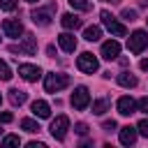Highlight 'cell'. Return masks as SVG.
Here are the masks:
<instances>
[{
	"label": "cell",
	"instance_id": "1",
	"mask_svg": "<svg viewBox=\"0 0 148 148\" xmlns=\"http://www.w3.org/2000/svg\"><path fill=\"white\" fill-rule=\"evenodd\" d=\"M69 86V76L67 74H56V72H51V74H46V79H44V90L46 92H58V90H62V88H67Z\"/></svg>",
	"mask_w": 148,
	"mask_h": 148
},
{
	"label": "cell",
	"instance_id": "2",
	"mask_svg": "<svg viewBox=\"0 0 148 148\" xmlns=\"http://www.w3.org/2000/svg\"><path fill=\"white\" fill-rule=\"evenodd\" d=\"M99 18H102L104 28H106L113 37H125V35H127V28H125L120 21H116V18L111 16V12H106V9H104V12H99Z\"/></svg>",
	"mask_w": 148,
	"mask_h": 148
},
{
	"label": "cell",
	"instance_id": "3",
	"mask_svg": "<svg viewBox=\"0 0 148 148\" xmlns=\"http://www.w3.org/2000/svg\"><path fill=\"white\" fill-rule=\"evenodd\" d=\"M76 67H79V72H83V74H95V72L99 69V60H97L90 51H83V53L76 58Z\"/></svg>",
	"mask_w": 148,
	"mask_h": 148
},
{
	"label": "cell",
	"instance_id": "4",
	"mask_svg": "<svg viewBox=\"0 0 148 148\" xmlns=\"http://www.w3.org/2000/svg\"><path fill=\"white\" fill-rule=\"evenodd\" d=\"M146 46H148V32H146V30H134V32L130 35V39H127V49H130L134 56H139V53H143Z\"/></svg>",
	"mask_w": 148,
	"mask_h": 148
},
{
	"label": "cell",
	"instance_id": "5",
	"mask_svg": "<svg viewBox=\"0 0 148 148\" xmlns=\"http://www.w3.org/2000/svg\"><path fill=\"white\" fill-rule=\"evenodd\" d=\"M69 102H72V106H74L76 111L88 109V104H90V92H88V88H86V86H76Z\"/></svg>",
	"mask_w": 148,
	"mask_h": 148
},
{
	"label": "cell",
	"instance_id": "6",
	"mask_svg": "<svg viewBox=\"0 0 148 148\" xmlns=\"http://www.w3.org/2000/svg\"><path fill=\"white\" fill-rule=\"evenodd\" d=\"M49 130H51V136H53V139L62 141L65 134H67V130H69V118H67V116H58V118L51 123Z\"/></svg>",
	"mask_w": 148,
	"mask_h": 148
},
{
	"label": "cell",
	"instance_id": "7",
	"mask_svg": "<svg viewBox=\"0 0 148 148\" xmlns=\"http://www.w3.org/2000/svg\"><path fill=\"white\" fill-rule=\"evenodd\" d=\"M2 32H5V37L18 39L23 35V23L18 18H7V21H2Z\"/></svg>",
	"mask_w": 148,
	"mask_h": 148
},
{
	"label": "cell",
	"instance_id": "8",
	"mask_svg": "<svg viewBox=\"0 0 148 148\" xmlns=\"http://www.w3.org/2000/svg\"><path fill=\"white\" fill-rule=\"evenodd\" d=\"M9 51H12V53H25V56H32V53L37 51V42H35V37L28 35L23 44H12Z\"/></svg>",
	"mask_w": 148,
	"mask_h": 148
},
{
	"label": "cell",
	"instance_id": "9",
	"mask_svg": "<svg viewBox=\"0 0 148 148\" xmlns=\"http://www.w3.org/2000/svg\"><path fill=\"white\" fill-rule=\"evenodd\" d=\"M102 58L104 60H116L118 56H120V44L116 42V39H109V42H104L102 44Z\"/></svg>",
	"mask_w": 148,
	"mask_h": 148
},
{
	"label": "cell",
	"instance_id": "10",
	"mask_svg": "<svg viewBox=\"0 0 148 148\" xmlns=\"http://www.w3.org/2000/svg\"><path fill=\"white\" fill-rule=\"evenodd\" d=\"M116 109H118L120 116H132V113L136 111V102H134L130 95H123V97L116 102Z\"/></svg>",
	"mask_w": 148,
	"mask_h": 148
},
{
	"label": "cell",
	"instance_id": "11",
	"mask_svg": "<svg viewBox=\"0 0 148 148\" xmlns=\"http://www.w3.org/2000/svg\"><path fill=\"white\" fill-rule=\"evenodd\" d=\"M18 74L25 79V81H37L39 76H42V69L37 67V65H28V62H23V65H18Z\"/></svg>",
	"mask_w": 148,
	"mask_h": 148
},
{
	"label": "cell",
	"instance_id": "12",
	"mask_svg": "<svg viewBox=\"0 0 148 148\" xmlns=\"http://www.w3.org/2000/svg\"><path fill=\"white\" fill-rule=\"evenodd\" d=\"M51 12H53V7L35 9V12L30 14V18H32V23H35V25H49V23H51Z\"/></svg>",
	"mask_w": 148,
	"mask_h": 148
},
{
	"label": "cell",
	"instance_id": "13",
	"mask_svg": "<svg viewBox=\"0 0 148 148\" xmlns=\"http://www.w3.org/2000/svg\"><path fill=\"white\" fill-rule=\"evenodd\" d=\"M136 136H139L136 127H132V125H125V127H120V143H123V146H134Z\"/></svg>",
	"mask_w": 148,
	"mask_h": 148
},
{
	"label": "cell",
	"instance_id": "14",
	"mask_svg": "<svg viewBox=\"0 0 148 148\" xmlns=\"http://www.w3.org/2000/svg\"><path fill=\"white\" fill-rule=\"evenodd\" d=\"M58 44H60L62 51L74 53V49H76V37H74L72 32H62V35H58Z\"/></svg>",
	"mask_w": 148,
	"mask_h": 148
},
{
	"label": "cell",
	"instance_id": "15",
	"mask_svg": "<svg viewBox=\"0 0 148 148\" xmlns=\"http://www.w3.org/2000/svg\"><path fill=\"white\" fill-rule=\"evenodd\" d=\"M60 23H62L65 30H76V28H81V18H79L76 14H72V12L62 14V16H60Z\"/></svg>",
	"mask_w": 148,
	"mask_h": 148
},
{
	"label": "cell",
	"instance_id": "16",
	"mask_svg": "<svg viewBox=\"0 0 148 148\" xmlns=\"http://www.w3.org/2000/svg\"><path fill=\"white\" fill-rule=\"evenodd\" d=\"M32 113H35L37 118H51V106H49V102L35 99V102H32Z\"/></svg>",
	"mask_w": 148,
	"mask_h": 148
},
{
	"label": "cell",
	"instance_id": "17",
	"mask_svg": "<svg viewBox=\"0 0 148 148\" xmlns=\"http://www.w3.org/2000/svg\"><path fill=\"white\" fill-rule=\"evenodd\" d=\"M109 106H111V99H109V97H99V99L92 102V113H95V116H102V113L109 111Z\"/></svg>",
	"mask_w": 148,
	"mask_h": 148
},
{
	"label": "cell",
	"instance_id": "18",
	"mask_svg": "<svg viewBox=\"0 0 148 148\" xmlns=\"http://www.w3.org/2000/svg\"><path fill=\"white\" fill-rule=\"evenodd\" d=\"M25 99H28V95H25L23 90H18V88H12V90H9V102H12V106H21V104H25Z\"/></svg>",
	"mask_w": 148,
	"mask_h": 148
},
{
	"label": "cell",
	"instance_id": "19",
	"mask_svg": "<svg viewBox=\"0 0 148 148\" xmlns=\"http://www.w3.org/2000/svg\"><path fill=\"white\" fill-rule=\"evenodd\" d=\"M102 37V28L99 25H88L86 30H83V39L86 42H97Z\"/></svg>",
	"mask_w": 148,
	"mask_h": 148
},
{
	"label": "cell",
	"instance_id": "20",
	"mask_svg": "<svg viewBox=\"0 0 148 148\" xmlns=\"http://www.w3.org/2000/svg\"><path fill=\"white\" fill-rule=\"evenodd\" d=\"M118 83H120L123 88H134V86H136V76L130 74V72H120V74H118Z\"/></svg>",
	"mask_w": 148,
	"mask_h": 148
},
{
	"label": "cell",
	"instance_id": "21",
	"mask_svg": "<svg viewBox=\"0 0 148 148\" xmlns=\"http://www.w3.org/2000/svg\"><path fill=\"white\" fill-rule=\"evenodd\" d=\"M21 127L25 130V132H30V134H35V132H39L42 127H39V123L37 120H32V118H23L21 120Z\"/></svg>",
	"mask_w": 148,
	"mask_h": 148
},
{
	"label": "cell",
	"instance_id": "22",
	"mask_svg": "<svg viewBox=\"0 0 148 148\" xmlns=\"http://www.w3.org/2000/svg\"><path fill=\"white\" fill-rule=\"evenodd\" d=\"M12 79V69L5 60H0V81H9Z\"/></svg>",
	"mask_w": 148,
	"mask_h": 148
},
{
	"label": "cell",
	"instance_id": "23",
	"mask_svg": "<svg viewBox=\"0 0 148 148\" xmlns=\"http://www.w3.org/2000/svg\"><path fill=\"white\" fill-rule=\"evenodd\" d=\"M69 5H72L74 9H79V12H88V9H90L88 0H69Z\"/></svg>",
	"mask_w": 148,
	"mask_h": 148
},
{
	"label": "cell",
	"instance_id": "24",
	"mask_svg": "<svg viewBox=\"0 0 148 148\" xmlns=\"http://www.w3.org/2000/svg\"><path fill=\"white\" fill-rule=\"evenodd\" d=\"M2 146H21V139H18L16 134H7V136L2 139Z\"/></svg>",
	"mask_w": 148,
	"mask_h": 148
},
{
	"label": "cell",
	"instance_id": "25",
	"mask_svg": "<svg viewBox=\"0 0 148 148\" xmlns=\"http://www.w3.org/2000/svg\"><path fill=\"white\" fill-rule=\"evenodd\" d=\"M16 0H0V9H5V12H14L16 9Z\"/></svg>",
	"mask_w": 148,
	"mask_h": 148
},
{
	"label": "cell",
	"instance_id": "26",
	"mask_svg": "<svg viewBox=\"0 0 148 148\" xmlns=\"http://www.w3.org/2000/svg\"><path fill=\"white\" fill-rule=\"evenodd\" d=\"M136 132H139L141 136H146V139H148V118L139 120V125H136Z\"/></svg>",
	"mask_w": 148,
	"mask_h": 148
},
{
	"label": "cell",
	"instance_id": "27",
	"mask_svg": "<svg viewBox=\"0 0 148 148\" xmlns=\"http://www.w3.org/2000/svg\"><path fill=\"white\" fill-rule=\"evenodd\" d=\"M123 18L125 21H136V9H123Z\"/></svg>",
	"mask_w": 148,
	"mask_h": 148
},
{
	"label": "cell",
	"instance_id": "28",
	"mask_svg": "<svg viewBox=\"0 0 148 148\" xmlns=\"http://www.w3.org/2000/svg\"><path fill=\"white\" fill-rule=\"evenodd\" d=\"M74 132L81 134V136H86V134H88V125H86V123H76V125H74Z\"/></svg>",
	"mask_w": 148,
	"mask_h": 148
},
{
	"label": "cell",
	"instance_id": "29",
	"mask_svg": "<svg viewBox=\"0 0 148 148\" xmlns=\"http://www.w3.org/2000/svg\"><path fill=\"white\" fill-rule=\"evenodd\" d=\"M136 109L143 111V113H148V97H141V99L136 102Z\"/></svg>",
	"mask_w": 148,
	"mask_h": 148
},
{
	"label": "cell",
	"instance_id": "30",
	"mask_svg": "<svg viewBox=\"0 0 148 148\" xmlns=\"http://www.w3.org/2000/svg\"><path fill=\"white\" fill-rule=\"evenodd\" d=\"M102 127H104L106 132H111V130H116L118 125H116V120H104V125H102Z\"/></svg>",
	"mask_w": 148,
	"mask_h": 148
},
{
	"label": "cell",
	"instance_id": "31",
	"mask_svg": "<svg viewBox=\"0 0 148 148\" xmlns=\"http://www.w3.org/2000/svg\"><path fill=\"white\" fill-rule=\"evenodd\" d=\"M14 120V116L9 113V111H5V113H0V123H12Z\"/></svg>",
	"mask_w": 148,
	"mask_h": 148
},
{
	"label": "cell",
	"instance_id": "32",
	"mask_svg": "<svg viewBox=\"0 0 148 148\" xmlns=\"http://www.w3.org/2000/svg\"><path fill=\"white\" fill-rule=\"evenodd\" d=\"M28 148H46V146H44L42 141H30V143H28Z\"/></svg>",
	"mask_w": 148,
	"mask_h": 148
},
{
	"label": "cell",
	"instance_id": "33",
	"mask_svg": "<svg viewBox=\"0 0 148 148\" xmlns=\"http://www.w3.org/2000/svg\"><path fill=\"white\" fill-rule=\"evenodd\" d=\"M139 67H141V69H143V72H148V58H143V60H141V62H139Z\"/></svg>",
	"mask_w": 148,
	"mask_h": 148
},
{
	"label": "cell",
	"instance_id": "34",
	"mask_svg": "<svg viewBox=\"0 0 148 148\" xmlns=\"http://www.w3.org/2000/svg\"><path fill=\"white\" fill-rule=\"evenodd\" d=\"M102 2H111V5H118L120 0H102Z\"/></svg>",
	"mask_w": 148,
	"mask_h": 148
},
{
	"label": "cell",
	"instance_id": "35",
	"mask_svg": "<svg viewBox=\"0 0 148 148\" xmlns=\"http://www.w3.org/2000/svg\"><path fill=\"white\" fill-rule=\"evenodd\" d=\"M25 2H30V5H35V2H39V0H25Z\"/></svg>",
	"mask_w": 148,
	"mask_h": 148
},
{
	"label": "cell",
	"instance_id": "36",
	"mask_svg": "<svg viewBox=\"0 0 148 148\" xmlns=\"http://www.w3.org/2000/svg\"><path fill=\"white\" fill-rule=\"evenodd\" d=\"M0 125H2V123H0ZM0 134H2V127H0Z\"/></svg>",
	"mask_w": 148,
	"mask_h": 148
},
{
	"label": "cell",
	"instance_id": "37",
	"mask_svg": "<svg viewBox=\"0 0 148 148\" xmlns=\"http://www.w3.org/2000/svg\"><path fill=\"white\" fill-rule=\"evenodd\" d=\"M146 23H148V18H146Z\"/></svg>",
	"mask_w": 148,
	"mask_h": 148
},
{
	"label": "cell",
	"instance_id": "38",
	"mask_svg": "<svg viewBox=\"0 0 148 148\" xmlns=\"http://www.w3.org/2000/svg\"><path fill=\"white\" fill-rule=\"evenodd\" d=\"M0 102H2V97H0Z\"/></svg>",
	"mask_w": 148,
	"mask_h": 148
}]
</instances>
